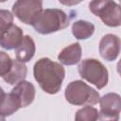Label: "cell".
Returning <instances> with one entry per match:
<instances>
[{
  "label": "cell",
  "instance_id": "6da1fadb",
  "mask_svg": "<svg viewBox=\"0 0 121 121\" xmlns=\"http://www.w3.org/2000/svg\"><path fill=\"white\" fill-rule=\"evenodd\" d=\"M35 80L42 90L47 94H57L60 88L65 76L62 65L48 58H42L35 62L33 67Z\"/></svg>",
  "mask_w": 121,
  "mask_h": 121
},
{
  "label": "cell",
  "instance_id": "7a4b0ae2",
  "mask_svg": "<svg viewBox=\"0 0 121 121\" xmlns=\"http://www.w3.org/2000/svg\"><path fill=\"white\" fill-rule=\"evenodd\" d=\"M70 24L67 14L58 9H45L38 15L32 26L41 34H49L66 28Z\"/></svg>",
  "mask_w": 121,
  "mask_h": 121
},
{
  "label": "cell",
  "instance_id": "3957f363",
  "mask_svg": "<svg viewBox=\"0 0 121 121\" xmlns=\"http://www.w3.org/2000/svg\"><path fill=\"white\" fill-rule=\"evenodd\" d=\"M65 98L70 104L76 106L95 105L100 99L99 94L81 80H75L68 84Z\"/></svg>",
  "mask_w": 121,
  "mask_h": 121
},
{
  "label": "cell",
  "instance_id": "277c9868",
  "mask_svg": "<svg viewBox=\"0 0 121 121\" xmlns=\"http://www.w3.org/2000/svg\"><path fill=\"white\" fill-rule=\"evenodd\" d=\"M89 9L106 26L112 27L121 26V6L113 0H92Z\"/></svg>",
  "mask_w": 121,
  "mask_h": 121
},
{
  "label": "cell",
  "instance_id": "5b68a950",
  "mask_svg": "<svg viewBox=\"0 0 121 121\" xmlns=\"http://www.w3.org/2000/svg\"><path fill=\"white\" fill-rule=\"evenodd\" d=\"M78 73L83 79L94 84L97 89L104 88L108 83V70L95 59L81 60L78 64Z\"/></svg>",
  "mask_w": 121,
  "mask_h": 121
},
{
  "label": "cell",
  "instance_id": "8992f818",
  "mask_svg": "<svg viewBox=\"0 0 121 121\" xmlns=\"http://www.w3.org/2000/svg\"><path fill=\"white\" fill-rule=\"evenodd\" d=\"M42 4V0H17L12 6V12L21 22L32 25L43 10Z\"/></svg>",
  "mask_w": 121,
  "mask_h": 121
},
{
  "label": "cell",
  "instance_id": "52a82bcc",
  "mask_svg": "<svg viewBox=\"0 0 121 121\" xmlns=\"http://www.w3.org/2000/svg\"><path fill=\"white\" fill-rule=\"evenodd\" d=\"M100 111L98 119L118 120L121 112V96L114 93H109L99 99Z\"/></svg>",
  "mask_w": 121,
  "mask_h": 121
},
{
  "label": "cell",
  "instance_id": "ba28073f",
  "mask_svg": "<svg viewBox=\"0 0 121 121\" xmlns=\"http://www.w3.org/2000/svg\"><path fill=\"white\" fill-rule=\"evenodd\" d=\"M121 41L114 34H106L102 37L99 43V53L100 56L108 60H114L120 53Z\"/></svg>",
  "mask_w": 121,
  "mask_h": 121
},
{
  "label": "cell",
  "instance_id": "9c48e42d",
  "mask_svg": "<svg viewBox=\"0 0 121 121\" xmlns=\"http://www.w3.org/2000/svg\"><path fill=\"white\" fill-rule=\"evenodd\" d=\"M23 39V30L19 26L12 25L1 32V47L7 50L15 49L22 43Z\"/></svg>",
  "mask_w": 121,
  "mask_h": 121
},
{
  "label": "cell",
  "instance_id": "30bf717a",
  "mask_svg": "<svg viewBox=\"0 0 121 121\" xmlns=\"http://www.w3.org/2000/svg\"><path fill=\"white\" fill-rule=\"evenodd\" d=\"M1 115L4 118L5 116L11 115L16 111H18L20 108H22V102L20 98L17 96L15 93L12 91L9 94H5L3 91H1Z\"/></svg>",
  "mask_w": 121,
  "mask_h": 121
},
{
  "label": "cell",
  "instance_id": "8fae6325",
  "mask_svg": "<svg viewBox=\"0 0 121 121\" xmlns=\"http://www.w3.org/2000/svg\"><path fill=\"white\" fill-rule=\"evenodd\" d=\"M26 73H27V69L26 66L25 65V62L20 61L16 59V60H14L12 61V65L9 71L6 75H4L2 78L9 84L14 85L24 80L25 78L26 77Z\"/></svg>",
  "mask_w": 121,
  "mask_h": 121
},
{
  "label": "cell",
  "instance_id": "7c38bea8",
  "mask_svg": "<svg viewBox=\"0 0 121 121\" xmlns=\"http://www.w3.org/2000/svg\"><path fill=\"white\" fill-rule=\"evenodd\" d=\"M81 47L78 43H72L64 47L59 54V60L64 65H74L80 60Z\"/></svg>",
  "mask_w": 121,
  "mask_h": 121
},
{
  "label": "cell",
  "instance_id": "4fadbf2b",
  "mask_svg": "<svg viewBox=\"0 0 121 121\" xmlns=\"http://www.w3.org/2000/svg\"><path fill=\"white\" fill-rule=\"evenodd\" d=\"M11 91L15 93L17 96L20 98L23 107H26L30 105L34 100L35 88L33 84H31L28 81H25V80L20 81Z\"/></svg>",
  "mask_w": 121,
  "mask_h": 121
},
{
  "label": "cell",
  "instance_id": "5bb4252c",
  "mask_svg": "<svg viewBox=\"0 0 121 121\" xmlns=\"http://www.w3.org/2000/svg\"><path fill=\"white\" fill-rule=\"evenodd\" d=\"M35 54V43L31 37L26 35L22 43L15 48V57L23 62L29 61Z\"/></svg>",
  "mask_w": 121,
  "mask_h": 121
},
{
  "label": "cell",
  "instance_id": "9a60e30c",
  "mask_svg": "<svg viewBox=\"0 0 121 121\" xmlns=\"http://www.w3.org/2000/svg\"><path fill=\"white\" fill-rule=\"evenodd\" d=\"M94 30H95L94 25L84 20L77 21L72 26V33L78 40H83L91 37L94 33Z\"/></svg>",
  "mask_w": 121,
  "mask_h": 121
},
{
  "label": "cell",
  "instance_id": "2e32d148",
  "mask_svg": "<svg viewBox=\"0 0 121 121\" xmlns=\"http://www.w3.org/2000/svg\"><path fill=\"white\" fill-rule=\"evenodd\" d=\"M75 119L79 121H94L98 119V112L95 108L91 107V105H87L77 112Z\"/></svg>",
  "mask_w": 121,
  "mask_h": 121
},
{
  "label": "cell",
  "instance_id": "e0dca14e",
  "mask_svg": "<svg viewBox=\"0 0 121 121\" xmlns=\"http://www.w3.org/2000/svg\"><path fill=\"white\" fill-rule=\"evenodd\" d=\"M12 60L9 55H7L5 52H0V76L3 77L6 75L12 65Z\"/></svg>",
  "mask_w": 121,
  "mask_h": 121
},
{
  "label": "cell",
  "instance_id": "ac0fdd59",
  "mask_svg": "<svg viewBox=\"0 0 121 121\" xmlns=\"http://www.w3.org/2000/svg\"><path fill=\"white\" fill-rule=\"evenodd\" d=\"M0 16H1V32L9 28L10 26H12L13 22V16L11 13L8 10L1 9L0 11Z\"/></svg>",
  "mask_w": 121,
  "mask_h": 121
},
{
  "label": "cell",
  "instance_id": "d6986e66",
  "mask_svg": "<svg viewBox=\"0 0 121 121\" xmlns=\"http://www.w3.org/2000/svg\"><path fill=\"white\" fill-rule=\"evenodd\" d=\"M81 1H83V0H59L60 3H61L62 5H65V6H75V5L79 4Z\"/></svg>",
  "mask_w": 121,
  "mask_h": 121
},
{
  "label": "cell",
  "instance_id": "ffe728a7",
  "mask_svg": "<svg viewBox=\"0 0 121 121\" xmlns=\"http://www.w3.org/2000/svg\"><path fill=\"white\" fill-rule=\"evenodd\" d=\"M117 72H118V74H119L120 77H121V59H120V60H119L118 63H117Z\"/></svg>",
  "mask_w": 121,
  "mask_h": 121
},
{
  "label": "cell",
  "instance_id": "44dd1931",
  "mask_svg": "<svg viewBox=\"0 0 121 121\" xmlns=\"http://www.w3.org/2000/svg\"><path fill=\"white\" fill-rule=\"evenodd\" d=\"M0 1H1V2H5L6 0H0Z\"/></svg>",
  "mask_w": 121,
  "mask_h": 121
},
{
  "label": "cell",
  "instance_id": "7402d4cb",
  "mask_svg": "<svg viewBox=\"0 0 121 121\" xmlns=\"http://www.w3.org/2000/svg\"><path fill=\"white\" fill-rule=\"evenodd\" d=\"M120 1H121V0H120Z\"/></svg>",
  "mask_w": 121,
  "mask_h": 121
}]
</instances>
